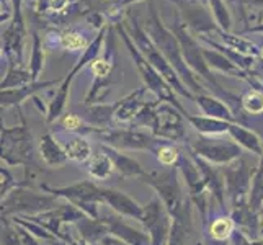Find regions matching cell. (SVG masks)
<instances>
[{"label": "cell", "mask_w": 263, "mask_h": 245, "mask_svg": "<svg viewBox=\"0 0 263 245\" xmlns=\"http://www.w3.org/2000/svg\"><path fill=\"white\" fill-rule=\"evenodd\" d=\"M44 59H46V52H44L43 41L40 38L38 33L33 34V49H31V58H30V64L28 69L31 72L33 82H38L41 72L44 69Z\"/></svg>", "instance_id": "836d02e7"}, {"label": "cell", "mask_w": 263, "mask_h": 245, "mask_svg": "<svg viewBox=\"0 0 263 245\" xmlns=\"http://www.w3.org/2000/svg\"><path fill=\"white\" fill-rule=\"evenodd\" d=\"M64 150L67 154V159L77 163H85L93 157L92 144L84 136H74V138L67 139L64 144Z\"/></svg>", "instance_id": "484cf974"}, {"label": "cell", "mask_w": 263, "mask_h": 245, "mask_svg": "<svg viewBox=\"0 0 263 245\" xmlns=\"http://www.w3.org/2000/svg\"><path fill=\"white\" fill-rule=\"evenodd\" d=\"M210 245H229L228 242H217V240H213Z\"/></svg>", "instance_id": "681fc988"}, {"label": "cell", "mask_w": 263, "mask_h": 245, "mask_svg": "<svg viewBox=\"0 0 263 245\" xmlns=\"http://www.w3.org/2000/svg\"><path fill=\"white\" fill-rule=\"evenodd\" d=\"M253 170L255 168H252L242 157L229 165H224L222 175L226 181V193L231 203V213L249 206Z\"/></svg>", "instance_id": "9c48e42d"}, {"label": "cell", "mask_w": 263, "mask_h": 245, "mask_svg": "<svg viewBox=\"0 0 263 245\" xmlns=\"http://www.w3.org/2000/svg\"><path fill=\"white\" fill-rule=\"evenodd\" d=\"M41 192L49 193L52 196H56L59 199H64L72 204H76L77 208L82 206L85 203H102V188H100L95 181L92 180H84L79 183L69 185V186H49V185H41Z\"/></svg>", "instance_id": "5bb4252c"}, {"label": "cell", "mask_w": 263, "mask_h": 245, "mask_svg": "<svg viewBox=\"0 0 263 245\" xmlns=\"http://www.w3.org/2000/svg\"><path fill=\"white\" fill-rule=\"evenodd\" d=\"M237 229L232 216H219L210 224V237L217 242H228Z\"/></svg>", "instance_id": "d6a6232c"}, {"label": "cell", "mask_w": 263, "mask_h": 245, "mask_svg": "<svg viewBox=\"0 0 263 245\" xmlns=\"http://www.w3.org/2000/svg\"><path fill=\"white\" fill-rule=\"evenodd\" d=\"M126 23H128L126 26H128L129 33L133 34L131 38H133L134 44L142 52V56L151 62V66L156 69L162 77H164V80L167 82V84L172 88L175 90L178 95L193 100L195 95L190 92L188 87L183 84V80L178 77L177 70L172 67V64L167 61V58L164 56V54L159 51V48L156 46V44H154V41L149 38V36H146V31H144L141 26L138 25V22H136L134 18H129V20L126 22Z\"/></svg>", "instance_id": "7a4b0ae2"}, {"label": "cell", "mask_w": 263, "mask_h": 245, "mask_svg": "<svg viewBox=\"0 0 263 245\" xmlns=\"http://www.w3.org/2000/svg\"><path fill=\"white\" fill-rule=\"evenodd\" d=\"M61 80H46V82H33L25 87L18 88H8L0 92V100H2V108H10V106H20L26 98L34 97L38 92L44 88H49L52 85H56Z\"/></svg>", "instance_id": "d6986e66"}, {"label": "cell", "mask_w": 263, "mask_h": 245, "mask_svg": "<svg viewBox=\"0 0 263 245\" xmlns=\"http://www.w3.org/2000/svg\"><path fill=\"white\" fill-rule=\"evenodd\" d=\"M263 204V157H260L258 165L253 170L252 188L249 196V208L253 213H260Z\"/></svg>", "instance_id": "1f68e13d"}, {"label": "cell", "mask_w": 263, "mask_h": 245, "mask_svg": "<svg viewBox=\"0 0 263 245\" xmlns=\"http://www.w3.org/2000/svg\"><path fill=\"white\" fill-rule=\"evenodd\" d=\"M240 106L250 115L263 113V92L260 88H250L240 98Z\"/></svg>", "instance_id": "74e56055"}, {"label": "cell", "mask_w": 263, "mask_h": 245, "mask_svg": "<svg viewBox=\"0 0 263 245\" xmlns=\"http://www.w3.org/2000/svg\"><path fill=\"white\" fill-rule=\"evenodd\" d=\"M5 219H7V217H5ZM10 222H12L13 229H15V232L18 235V239H20L22 245H40V239H36L31 232H28L25 228H22L20 224H16L13 221H10Z\"/></svg>", "instance_id": "7bdbcfd3"}, {"label": "cell", "mask_w": 263, "mask_h": 245, "mask_svg": "<svg viewBox=\"0 0 263 245\" xmlns=\"http://www.w3.org/2000/svg\"><path fill=\"white\" fill-rule=\"evenodd\" d=\"M188 150L216 167H224L239 160L243 149L235 141L221 136H198L188 144Z\"/></svg>", "instance_id": "5b68a950"}, {"label": "cell", "mask_w": 263, "mask_h": 245, "mask_svg": "<svg viewBox=\"0 0 263 245\" xmlns=\"http://www.w3.org/2000/svg\"><path fill=\"white\" fill-rule=\"evenodd\" d=\"M40 157L44 162V165L51 168L62 167L69 160L64 146H61L58 139L51 133H46L40 139Z\"/></svg>", "instance_id": "7402d4cb"}, {"label": "cell", "mask_w": 263, "mask_h": 245, "mask_svg": "<svg viewBox=\"0 0 263 245\" xmlns=\"http://www.w3.org/2000/svg\"><path fill=\"white\" fill-rule=\"evenodd\" d=\"M118 30H120L121 38H123V41L126 43V46H128V49H129V54H131L133 61H134V64H136V67H138L139 74H141V77L144 80V84H146V88L156 93L159 97V100H162V102H168L172 105H175L178 110H181L186 116L188 113L183 110V106L177 102L174 88H172L164 80V77H162L159 72L151 66V62L142 56V52L138 49V46L134 44V41L129 38V34L126 33V30L121 28V25H118Z\"/></svg>", "instance_id": "8992f818"}, {"label": "cell", "mask_w": 263, "mask_h": 245, "mask_svg": "<svg viewBox=\"0 0 263 245\" xmlns=\"http://www.w3.org/2000/svg\"><path fill=\"white\" fill-rule=\"evenodd\" d=\"M222 41L226 43V48H229L235 52L239 54H243V56H260V49L255 43H252L246 38H240V36H235V34H231L228 31H219Z\"/></svg>", "instance_id": "4dcf8cb0"}, {"label": "cell", "mask_w": 263, "mask_h": 245, "mask_svg": "<svg viewBox=\"0 0 263 245\" xmlns=\"http://www.w3.org/2000/svg\"><path fill=\"white\" fill-rule=\"evenodd\" d=\"M79 0H36L34 10L41 15H59L66 13V10Z\"/></svg>", "instance_id": "8d00e7d4"}, {"label": "cell", "mask_w": 263, "mask_h": 245, "mask_svg": "<svg viewBox=\"0 0 263 245\" xmlns=\"http://www.w3.org/2000/svg\"><path fill=\"white\" fill-rule=\"evenodd\" d=\"M133 2H139V0H120V5H128Z\"/></svg>", "instance_id": "c3c4849f"}, {"label": "cell", "mask_w": 263, "mask_h": 245, "mask_svg": "<svg viewBox=\"0 0 263 245\" xmlns=\"http://www.w3.org/2000/svg\"><path fill=\"white\" fill-rule=\"evenodd\" d=\"M258 232H260V239L263 240V211L258 213Z\"/></svg>", "instance_id": "bcb514c9"}, {"label": "cell", "mask_w": 263, "mask_h": 245, "mask_svg": "<svg viewBox=\"0 0 263 245\" xmlns=\"http://www.w3.org/2000/svg\"><path fill=\"white\" fill-rule=\"evenodd\" d=\"M141 222L149 234L152 245H167L172 228V217L159 196H154L144 206V217Z\"/></svg>", "instance_id": "4fadbf2b"}, {"label": "cell", "mask_w": 263, "mask_h": 245, "mask_svg": "<svg viewBox=\"0 0 263 245\" xmlns=\"http://www.w3.org/2000/svg\"><path fill=\"white\" fill-rule=\"evenodd\" d=\"M113 67H115V64L108 58L106 59L98 58V59H95L92 62V64H90V69H92L97 80H108V79H110Z\"/></svg>", "instance_id": "60d3db41"}, {"label": "cell", "mask_w": 263, "mask_h": 245, "mask_svg": "<svg viewBox=\"0 0 263 245\" xmlns=\"http://www.w3.org/2000/svg\"><path fill=\"white\" fill-rule=\"evenodd\" d=\"M185 113L178 110L175 105L168 102H159L156 103V111H154V124L151 133L159 139L165 141H183L186 138L185 131Z\"/></svg>", "instance_id": "30bf717a"}, {"label": "cell", "mask_w": 263, "mask_h": 245, "mask_svg": "<svg viewBox=\"0 0 263 245\" xmlns=\"http://www.w3.org/2000/svg\"><path fill=\"white\" fill-rule=\"evenodd\" d=\"M2 162L8 167L33 163V138L25 120L20 126L5 128L2 126Z\"/></svg>", "instance_id": "52a82bcc"}, {"label": "cell", "mask_w": 263, "mask_h": 245, "mask_svg": "<svg viewBox=\"0 0 263 245\" xmlns=\"http://www.w3.org/2000/svg\"><path fill=\"white\" fill-rule=\"evenodd\" d=\"M149 33H151V40L154 41V44H156L159 51L167 58L172 67L177 70L178 77L183 80V84L188 87L190 92L193 95H198V92L201 90V85H199L196 76L186 66V61L183 58V52H181V46L178 40L175 36H172V33L160 25L156 12H152V22H151Z\"/></svg>", "instance_id": "3957f363"}, {"label": "cell", "mask_w": 263, "mask_h": 245, "mask_svg": "<svg viewBox=\"0 0 263 245\" xmlns=\"http://www.w3.org/2000/svg\"><path fill=\"white\" fill-rule=\"evenodd\" d=\"M59 44L66 51H85L88 48L87 38L76 30H64L59 33Z\"/></svg>", "instance_id": "d590c367"}, {"label": "cell", "mask_w": 263, "mask_h": 245, "mask_svg": "<svg viewBox=\"0 0 263 245\" xmlns=\"http://www.w3.org/2000/svg\"><path fill=\"white\" fill-rule=\"evenodd\" d=\"M247 31H257V33H263V23L258 26H253V28H249Z\"/></svg>", "instance_id": "7dc6e473"}, {"label": "cell", "mask_w": 263, "mask_h": 245, "mask_svg": "<svg viewBox=\"0 0 263 245\" xmlns=\"http://www.w3.org/2000/svg\"><path fill=\"white\" fill-rule=\"evenodd\" d=\"M28 84H33V77L28 67H25L23 64H10L8 67L5 79L2 80V90L8 88H18V87H25Z\"/></svg>", "instance_id": "f546056e"}, {"label": "cell", "mask_w": 263, "mask_h": 245, "mask_svg": "<svg viewBox=\"0 0 263 245\" xmlns=\"http://www.w3.org/2000/svg\"><path fill=\"white\" fill-rule=\"evenodd\" d=\"M121 217L123 216L120 214H106L105 217H102V221L108 228V234L115 235V237L124 240L129 245H152L147 232L134 228V225L128 224Z\"/></svg>", "instance_id": "2e32d148"}, {"label": "cell", "mask_w": 263, "mask_h": 245, "mask_svg": "<svg viewBox=\"0 0 263 245\" xmlns=\"http://www.w3.org/2000/svg\"><path fill=\"white\" fill-rule=\"evenodd\" d=\"M203 56H204L206 64H208V67H210V69H216V70H219V72H224V74H228V76H234V77H240V79L250 80L247 77L249 76L247 70H243L242 67H239L234 61H231L221 51L203 49Z\"/></svg>", "instance_id": "cb8c5ba5"}, {"label": "cell", "mask_w": 263, "mask_h": 245, "mask_svg": "<svg viewBox=\"0 0 263 245\" xmlns=\"http://www.w3.org/2000/svg\"><path fill=\"white\" fill-rule=\"evenodd\" d=\"M210 4H211L216 22L221 26V30L229 31L231 30V15L228 12V8H226L224 2L222 0H210Z\"/></svg>", "instance_id": "f35d334b"}, {"label": "cell", "mask_w": 263, "mask_h": 245, "mask_svg": "<svg viewBox=\"0 0 263 245\" xmlns=\"http://www.w3.org/2000/svg\"><path fill=\"white\" fill-rule=\"evenodd\" d=\"M152 152L156 154V159L159 160L160 165H164V167H177L181 159V154H183L178 149V146H175V144H167V142H160Z\"/></svg>", "instance_id": "e575fe53"}, {"label": "cell", "mask_w": 263, "mask_h": 245, "mask_svg": "<svg viewBox=\"0 0 263 245\" xmlns=\"http://www.w3.org/2000/svg\"><path fill=\"white\" fill-rule=\"evenodd\" d=\"M195 102L199 106V110L204 116H211L217 118V120H224V121H231V123H237V115L232 111V108L229 105H226L222 100L211 97V95H203L198 93L195 95Z\"/></svg>", "instance_id": "44dd1931"}, {"label": "cell", "mask_w": 263, "mask_h": 245, "mask_svg": "<svg viewBox=\"0 0 263 245\" xmlns=\"http://www.w3.org/2000/svg\"><path fill=\"white\" fill-rule=\"evenodd\" d=\"M102 199L103 204H108V208L123 217H129V219L142 221L144 217V206H141L134 198L126 195L124 192L115 188H102Z\"/></svg>", "instance_id": "9a60e30c"}, {"label": "cell", "mask_w": 263, "mask_h": 245, "mask_svg": "<svg viewBox=\"0 0 263 245\" xmlns=\"http://www.w3.org/2000/svg\"><path fill=\"white\" fill-rule=\"evenodd\" d=\"M113 115H115V103L90 105L87 106V111H85V121L87 124L93 126L98 131H102V129H108L110 121L113 120Z\"/></svg>", "instance_id": "4316f807"}, {"label": "cell", "mask_w": 263, "mask_h": 245, "mask_svg": "<svg viewBox=\"0 0 263 245\" xmlns=\"http://www.w3.org/2000/svg\"><path fill=\"white\" fill-rule=\"evenodd\" d=\"M100 245H129V243H126L124 240L115 237V235H111V234H106L105 237L100 240Z\"/></svg>", "instance_id": "f6af8a7d"}, {"label": "cell", "mask_w": 263, "mask_h": 245, "mask_svg": "<svg viewBox=\"0 0 263 245\" xmlns=\"http://www.w3.org/2000/svg\"><path fill=\"white\" fill-rule=\"evenodd\" d=\"M195 157L196 163L199 170H201L203 178H204V183L210 190V195L214 201L219 204V208H226V203H228V193H226V181H224V175H222V170H219L213 163L206 162L203 159L196 157L195 154H192Z\"/></svg>", "instance_id": "e0dca14e"}, {"label": "cell", "mask_w": 263, "mask_h": 245, "mask_svg": "<svg viewBox=\"0 0 263 245\" xmlns=\"http://www.w3.org/2000/svg\"><path fill=\"white\" fill-rule=\"evenodd\" d=\"M146 92H147L146 87H139L138 90H134V92H131L129 95L121 98L120 102H116L113 120L118 124L134 121V118L139 115V111L144 108V105L147 103L146 100H144Z\"/></svg>", "instance_id": "ac0fdd59"}, {"label": "cell", "mask_w": 263, "mask_h": 245, "mask_svg": "<svg viewBox=\"0 0 263 245\" xmlns=\"http://www.w3.org/2000/svg\"><path fill=\"white\" fill-rule=\"evenodd\" d=\"M228 134L231 136V139L237 142L242 149L249 150L250 154L257 156L258 159L263 157V141L257 133L247 129L246 126H242L239 123H232Z\"/></svg>", "instance_id": "603a6c76"}, {"label": "cell", "mask_w": 263, "mask_h": 245, "mask_svg": "<svg viewBox=\"0 0 263 245\" xmlns=\"http://www.w3.org/2000/svg\"><path fill=\"white\" fill-rule=\"evenodd\" d=\"M185 120L192 124V128L199 133V136H222L228 134L231 128V121L217 120V118L211 116H190L186 115Z\"/></svg>", "instance_id": "d4e9b609"}, {"label": "cell", "mask_w": 263, "mask_h": 245, "mask_svg": "<svg viewBox=\"0 0 263 245\" xmlns=\"http://www.w3.org/2000/svg\"><path fill=\"white\" fill-rule=\"evenodd\" d=\"M178 172L180 175L183 177L185 183H186V190H188V196L192 199V203H195L198 206V210L201 211L203 219L206 221V216H208V198H210V190H208L206 183H204V178L201 170H199L198 163L195 160V157L186 154H181V159L178 162Z\"/></svg>", "instance_id": "7c38bea8"}, {"label": "cell", "mask_w": 263, "mask_h": 245, "mask_svg": "<svg viewBox=\"0 0 263 245\" xmlns=\"http://www.w3.org/2000/svg\"><path fill=\"white\" fill-rule=\"evenodd\" d=\"M0 195H2V199L8 195V193H12L15 188L18 186H22V183H18V181L15 180V177L12 175V170L8 165H4L2 163V167H0Z\"/></svg>", "instance_id": "ab89813d"}, {"label": "cell", "mask_w": 263, "mask_h": 245, "mask_svg": "<svg viewBox=\"0 0 263 245\" xmlns=\"http://www.w3.org/2000/svg\"><path fill=\"white\" fill-rule=\"evenodd\" d=\"M260 58H261V59H263V48H261V49H260Z\"/></svg>", "instance_id": "f907efd6"}, {"label": "cell", "mask_w": 263, "mask_h": 245, "mask_svg": "<svg viewBox=\"0 0 263 245\" xmlns=\"http://www.w3.org/2000/svg\"><path fill=\"white\" fill-rule=\"evenodd\" d=\"M105 34H106V28L100 30V33L97 34V38L88 44V48L84 51L82 58L79 59V62L74 66V69L70 70V74H67V77L62 79L59 88L56 90L52 100L48 105V111H46V121L52 123L56 121L58 118H61V115L64 113L66 110V105H67V100H69V90H70V84L74 80V76L77 72L82 69L87 64H92L95 59H98L100 52H102V46H103V41H105Z\"/></svg>", "instance_id": "ba28073f"}, {"label": "cell", "mask_w": 263, "mask_h": 245, "mask_svg": "<svg viewBox=\"0 0 263 245\" xmlns=\"http://www.w3.org/2000/svg\"><path fill=\"white\" fill-rule=\"evenodd\" d=\"M229 240H231V245H253V240L249 237V235L243 234L240 229H235Z\"/></svg>", "instance_id": "ee69618b"}, {"label": "cell", "mask_w": 263, "mask_h": 245, "mask_svg": "<svg viewBox=\"0 0 263 245\" xmlns=\"http://www.w3.org/2000/svg\"><path fill=\"white\" fill-rule=\"evenodd\" d=\"M142 178L149 186L154 188V192L164 203L172 219L192 213V208H190L192 199L181 186L178 167H164L160 170H154Z\"/></svg>", "instance_id": "6da1fadb"}, {"label": "cell", "mask_w": 263, "mask_h": 245, "mask_svg": "<svg viewBox=\"0 0 263 245\" xmlns=\"http://www.w3.org/2000/svg\"><path fill=\"white\" fill-rule=\"evenodd\" d=\"M102 144L118 150H154L160 141L152 133L141 129H102L97 133Z\"/></svg>", "instance_id": "8fae6325"}, {"label": "cell", "mask_w": 263, "mask_h": 245, "mask_svg": "<svg viewBox=\"0 0 263 245\" xmlns=\"http://www.w3.org/2000/svg\"><path fill=\"white\" fill-rule=\"evenodd\" d=\"M2 245H22L10 219L2 217Z\"/></svg>", "instance_id": "b9f144b4"}, {"label": "cell", "mask_w": 263, "mask_h": 245, "mask_svg": "<svg viewBox=\"0 0 263 245\" xmlns=\"http://www.w3.org/2000/svg\"><path fill=\"white\" fill-rule=\"evenodd\" d=\"M192 229H193L192 213L172 219V228H170L167 245H186L190 234H192Z\"/></svg>", "instance_id": "f1b7e54d"}, {"label": "cell", "mask_w": 263, "mask_h": 245, "mask_svg": "<svg viewBox=\"0 0 263 245\" xmlns=\"http://www.w3.org/2000/svg\"><path fill=\"white\" fill-rule=\"evenodd\" d=\"M61 204L59 198L49 193H38L28 186H18L12 193H8L0 206H2V217L13 216H34L44 211H51Z\"/></svg>", "instance_id": "277c9868"}, {"label": "cell", "mask_w": 263, "mask_h": 245, "mask_svg": "<svg viewBox=\"0 0 263 245\" xmlns=\"http://www.w3.org/2000/svg\"><path fill=\"white\" fill-rule=\"evenodd\" d=\"M260 211H263V204H261V210H260Z\"/></svg>", "instance_id": "816d5d0a"}, {"label": "cell", "mask_w": 263, "mask_h": 245, "mask_svg": "<svg viewBox=\"0 0 263 245\" xmlns=\"http://www.w3.org/2000/svg\"><path fill=\"white\" fill-rule=\"evenodd\" d=\"M102 150L113 160L115 168L120 172L121 177L136 178V177H144L147 174V172L142 168L141 163L134 157L128 156V154H124V150H118L115 147L106 146V144H102Z\"/></svg>", "instance_id": "ffe728a7"}, {"label": "cell", "mask_w": 263, "mask_h": 245, "mask_svg": "<svg viewBox=\"0 0 263 245\" xmlns=\"http://www.w3.org/2000/svg\"><path fill=\"white\" fill-rule=\"evenodd\" d=\"M87 170H88V175H90V178H92V180H95V181H105V180H108L113 175V172L116 168H115L113 160L102 150V152L95 154V156L88 160Z\"/></svg>", "instance_id": "83f0119b"}]
</instances>
